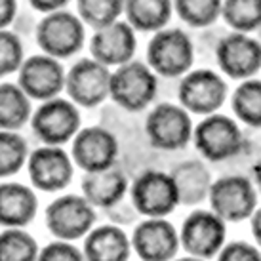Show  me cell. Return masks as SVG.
<instances>
[{"label":"cell","instance_id":"cell-10","mask_svg":"<svg viewBox=\"0 0 261 261\" xmlns=\"http://www.w3.org/2000/svg\"><path fill=\"white\" fill-rule=\"evenodd\" d=\"M227 82L212 69H196L181 76L177 97L183 109L193 115H214L227 99Z\"/></svg>","mask_w":261,"mask_h":261},{"label":"cell","instance_id":"cell-21","mask_svg":"<svg viewBox=\"0 0 261 261\" xmlns=\"http://www.w3.org/2000/svg\"><path fill=\"white\" fill-rule=\"evenodd\" d=\"M132 240L118 225H101L86 234L82 254L86 261H128Z\"/></svg>","mask_w":261,"mask_h":261},{"label":"cell","instance_id":"cell-16","mask_svg":"<svg viewBox=\"0 0 261 261\" xmlns=\"http://www.w3.org/2000/svg\"><path fill=\"white\" fill-rule=\"evenodd\" d=\"M116 156H118V141L115 134L103 126L82 128L73 138L71 159L84 174L115 166Z\"/></svg>","mask_w":261,"mask_h":261},{"label":"cell","instance_id":"cell-30","mask_svg":"<svg viewBox=\"0 0 261 261\" xmlns=\"http://www.w3.org/2000/svg\"><path fill=\"white\" fill-rule=\"evenodd\" d=\"M29 159L27 141L17 132L0 130V179L17 174Z\"/></svg>","mask_w":261,"mask_h":261},{"label":"cell","instance_id":"cell-39","mask_svg":"<svg viewBox=\"0 0 261 261\" xmlns=\"http://www.w3.org/2000/svg\"><path fill=\"white\" fill-rule=\"evenodd\" d=\"M255 33H257V37H255V38H257V42L261 44V27H259V29H257V31H255Z\"/></svg>","mask_w":261,"mask_h":261},{"label":"cell","instance_id":"cell-33","mask_svg":"<svg viewBox=\"0 0 261 261\" xmlns=\"http://www.w3.org/2000/svg\"><path fill=\"white\" fill-rule=\"evenodd\" d=\"M218 261H261V252L248 242H231L221 248Z\"/></svg>","mask_w":261,"mask_h":261},{"label":"cell","instance_id":"cell-26","mask_svg":"<svg viewBox=\"0 0 261 261\" xmlns=\"http://www.w3.org/2000/svg\"><path fill=\"white\" fill-rule=\"evenodd\" d=\"M223 21L237 33H254L261 27V0H223Z\"/></svg>","mask_w":261,"mask_h":261},{"label":"cell","instance_id":"cell-14","mask_svg":"<svg viewBox=\"0 0 261 261\" xmlns=\"http://www.w3.org/2000/svg\"><path fill=\"white\" fill-rule=\"evenodd\" d=\"M216 61L232 80L254 79L261 71V44L248 33L232 31L216 46Z\"/></svg>","mask_w":261,"mask_h":261},{"label":"cell","instance_id":"cell-6","mask_svg":"<svg viewBox=\"0 0 261 261\" xmlns=\"http://www.w3.org/2000/svg\"><path fill=\"white\" fill-rule=\"evenodd\" d=\"M193 120L181 105L160 103L145 120V134L151 147L159 151H179L193 139Z\"/></svg>","mask_w":261,"mask_h":261},{"label":"cell","instance_id":"cell-31","mask_svg":"<svg viewBox=\"0 0 261 261\" xmlns=\"http://www.w3.org/2000/svg\"><path fill=\"white\" fill-rule=\"evenodd\" d=\"M25 61L21 38L8 29H0V79L19 71Z\"/></svg>","mask_w":261,"mask_h":261},{"label":"cell","instance_id":"cell-19","mask_svg":"<svg viewBox=\"0 0 261 261\" xmlns=\"http://www.w3.org/2000/svg\"><path fill=\"white\" fill-rule=\"evenodd\" d=\"M38 198L33 187L23 183H0V227L23 229L37 218Z\"/></svg>","mask_w":261,"mask_h":261},{"label":"cell","instance_id":"cell-29","mask_svg":"<svg viewBox=\"0 0 261 261\" xmlns=\"http://www.w3.org/2000/svg\"><path fill=\"white\" fill-rule=\"evenodd\" d=\"M38 244L25 229H4L0 232V261H37Z\"/></svg>","mask_w":261,"mask_h":261},{"label":"cell","instance_id":"cell-24","mask_svg":"<svg viewBox=\"0 0 261 261\" xmlns=\"http://www.w3.org/2000/svg\"><path fill=\"white\" fill-rule=\"evenodd\" d=\"M29 95L15 82H0V130H21L33 116Z\"/></svg>","mask_w":261,"mask_h":261},{"label":"cell","instance_id":"cell-28","mask_svg":"<svg viewBox=\"0 0 261 261\" xmlns=\"http://www.w3.org/2000/svg\"><path fill=\"white\" fill-rule=\"evenodd\" d=\"M126 0H76V12L84 25L94 31L120 19Z\"/></svg>","mask_w":261,"mask_h":261},{"label":"cell","instance_id":"cell-13","mask_svg":"<svg viewBox=\"0 0 261 261\" xmlns=\"http://www.w3.org/2000/svg\"><path fill=\"white\" fill-rule=\"evenodd\" d=\"M67 71L61 61L48 54L25 58L17 71V84L35 101H48L65 90Z\"/></svg>","mask_w":261,"mask_h":261},{"label":"cell","instance_id":"cell-22","mask_svg":"<svg viewBox=\"0 0 261 261\" xmlns=\"http://www.w3.org/2000/svg\"><path fill=\"white\" fill-rule=\"evenodd\" d=\"M172 179L177 187L179 204L183 206H196L208 198L212 189V174L200 160H183L172 168Z\"/></svg>","mask_w":261,"mask_h":261},{"label":"cell","instance_id":"cell-2","mask_svg":"<svg viewBox=\"0 0 261 261\" xmlns=\"http://www.w3.org/2000/svg\"><path fill=\"white\" fill-rule=\"evenodd\" d=\"M195 61V48L185 31L162 29L152 33L147 44V65L164 79L187 74Z\"/></svg>","mask_w":261,"mask_h":261},{"label":"cell","instance_id":"cell-34","mask_svg":"<svg viewBox=\"0 0 261 261\" xmlns=\"http://www.w3.org/2000/svg\"><path fill=\"white\" fill-rule=\"evenodd\" d=\"M17 15V0H0V29H8Z\"/></svg>","mask_w":261,"mask_h":261},{"label":"cell","instance_id":"cell-8","mask_svg":"<svg viewBox=\"0 0 261 261\" xmlns=\"http://www.w3.org/2000/svg\"><path fill=\"white\" fill-rule=\"evenodd\" d=\"M130 198L139 216L166 218L179 206V195L172 175L160 170H147L130 187Z\"/></svg>","mask_w":261,"mask_h":261},{"label":"cell","instance_id":"cell-37","mask_svg":"<svg viewBox=\"0 0 261 261\" xmlns=\"http://www.w3.org/2000/svg\"><path fill=\"white\" fill-rule=\"evenodd\" d=\"M254 181L257 185V189L261 191V159L257 160V164L254 166Z\"/></svg>","mask_w":261,"mask_h":261},{"label":"cell","instance_id":"cell-4","mask_svg":"<svg viewBox=\"0 0 261 261\" xmlns=\"http://www.w3.org/2000/svg\"><path fill=\"white\" fill-rule=\"evenodd\" d=\"M31 128L42 145L61 147L69 143L80 130V111L71 99L54 97L40 101L31 116Z\"/></svg>","mask_w":261,"mask_h":261},{"label":"cell","instance_id":"cell-27","mask_svg":"<svg viewBox=\"0 0 261 261\" xmlns=\"http://www.w3.org/2000/svg\"><path fill=\"white\" fill-rule=\"evenodd\" d=\"M223 0H174V12L193 29L210 27L221 17Z\"/></svg>","mask_w":261,"mask_h":261},{"label":"cell","instance_id":"cell-25","mask_svg":"<svg viewBox=\"0 0 261 261\" xmlns=\"http://www.w3.org/2000/svg\"><path fill=\"white\" fill-rule=\"evenodd\" d=\"M232 113L250 128H261V80H242L231 97Z\"/></svg>","mask_w":261,"mask_h":261},{"label":"cell","instance_id":"cell-7","mask_svg":"<svg viewBox=\"0 0 261 261\" xmlns=\"http://www.w3.org/2000/svg\"><path fill=\"white\" fill-rule=\"evenodd\" d=\"M97 221L95 208L84 196L63 195L46 208V227L58 240L73 242L94 229Z\"/></svg>","mask_w":261,"mask_h":261},{"label":"cell","instance_id":"cell-3","mask_svg":"<svg viewBox=\"0 0 261 261\" xmlns=\"http://www.w3.org/2000/svg\"><path fill=\"white\" fill-rule=\"evenodd\" d=\"M35 38L42 54L56 59H67L82 50L86 31L79 15L67 10H58L46 14L38 21Z\"/></svg>","mask_w":261,"mask_h":261},{"label":"cell","instance_id":"cell-11","mask_svg":"<svg viewBox=\"0 0 261 261\" xmlns=\"http://www.w3.org/2000/svg\"><path fill=\"white\" fill-rule=\"evenodd\" d=\"M225 237H227L225 221L216 212L195 210L183 221L179 242L189 255L212 259L225 246Z\"/></svg>","mask_w":261,"mask_h":261},{"label":"cell","instance_id":"cell-1","mask_svg":"<svg viewBox=\"0 0 261 261\" xmlns=\"http://www.w3.org/2000/svg\"><path fill=\"white\" fill-rule=\"evenodd\" d=\"M159 74L151 67L132 59L124 65L116 67L111 73L109 97L128 113H139L147 109L159 92Z\"/></svg>","mask_w":261,"mask_h":261},{"label":"cell","instance_id":"cell-12","mask_svg":"<svg viewBox=\"0 0 261 261\" xmlns=\"http://www.w3.org/2000/svg\"><path fill=\"white\" fill-rule=\"evenodd\" d=\"M111 71L109 67L94 58L79 59L65 79V92L69 99L84 109H94L109 97Z\"/></svg>","mask_w":261,"mask_h":261},{"label":"cell","instance_id":"cell-36","mask_svg":"<svg viewBox=\"0 0 261 261\" xmlns=\"http://www.w3.org/2000/svg\"><path fill=\"white\" fill-rule=\"evenodd\" d=\"M252 234H254L255 242L261 246V208L252 214Z\"/></svg>","mask_w":261,"mask_h":261},{"label":"cell","instance_id":"cell-35","mask_svg":"<svg viewBox=\"0 0 261 261\" xmlns=\"http://www.w3.org/2000/svg\"><path fill=\"white\" fill-rule=\"evenodd\" d=\"M33 10H37L40 14H51V12H58L69 4V0H27Z\"/></svg>","mask_w":261,"mask_h":261},{"label":"cell","instance_id":"cell-38","mask_svg":"<svg viewBox=\"0 0 261 261\" xmlns=\"http://www.w3.org/2000/svg\"><path fill=\"white\" fill-rule=\"evenodd\" d=\"M175 261H204L200 257H193V255H189V257H181V259H175Z\"/></svg>","mask_w":261,"mask_h":261},{"label":"cell","instance_id":"cell-23","mask_svg":"<svg viewBox=\"0 0 261 261\" xmlns=\"http://www.w3.org/2000/svg\"><path fill=\"white\" fill-rule=\"evenodd\" d=\"M174 14V0H126V21L139 33H156L168 27Z\"/></svg>","mask_w":261,"mask_h":261},{"label":"cell","instance_id":"cell-17","mask_svg":"<svg viewBox=\"0 0 261 261\" xmlns=\"http://www.w3.org/2000/svg\"><path fill=\"white\" fill-rule=\"evenodd\" d=\"M130 240L141 261H170L181 246L175 227L164 218H147L138 223Z\"/></svg>","mask_w":261,"mask_h":261},{"label":"cell","instance_id":"cell-18","mask_svg":"<svg viewBox=\"0 0 261 261\" xmlns=\"http://www.w3.org/2000/svg\"><path fill=\"white\" fill-rule=\"evenodd\" d=\"M138 31L126 19L101 27L90 38V54L105 67H120L134 59L138 50Z\"/></svg>","mask_w":261,"mask_h":261},{"label":"cell","instance_id":"cell-5","mask_svg":"<svg viewBox=\"0 0 261 261\" xmlns=\"http://www.w3.org/2000/svg\"><path fill=\"white\" fill-rule=\"evenodd\" d=\"M196 151L210 162H223L242 151L244 138L239 124L227 115H208L193 130Z\"/></svg>","mask_w":261,"mask_h":261},{"label":"cell","instance_id":"cell-32","mask_svg":"<svg viewBox=\"0 0 261 261\" xmlns=\"http://www.w3.org/2000/svg\"><path fill=\"white\" fill-rule=\"evenodd\" d=\"M37 261H86L82 250L67 242V240H54L38 252Z\"/></svg>","mask_w":261,"mask_h":261},{"label":"cell","instance_id":"cell-20","mask_svg":"<svg viewBox=\"0 0 261 261\" xmlns=\"http://www.w3.org/2000/svg\"><path fill=\"white\" fill-rule=\"evenodd\" d=\"M80 187H82V196L94 208L107 210L126 196L130 183L120 168L111 166L99 172H86L82 175Z\"/></svg>","mask_w":261,"mask_h":261},{"label":"cell","instance_id":"cell-9","mask_svg":"<svg viewBox=\"0 0 261 261\" xmlns=\"http://www.w3.org/2000/svg\"><path fill=\"white\" fill-rule=\"evenodd\" d=\"M208 200L212 212L223 221L240 223L252 218L257 208V191L244 175H225L212 183Z\"/></svg>","mask_w":261,"mask_h":261},{"label":"cell","instance_id":"cell-15","mask_svg":"<svg viewBox=\"0 0 261 261\" xmlns=\"http://www.w3.org/2000/svg\"><path fill=\"white\" fill-rule=\"evenodd\" d=\"M27 172L35 189L44 193H58L73 179L74 162L61 147L42 145L29 152Z\"/></svg>","mask_w":261,"mask_h":261}]
</instances>
